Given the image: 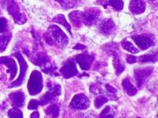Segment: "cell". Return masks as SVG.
Returning a JSON list of instances; mask_svg holds the SVG:
<instances>
[{"mask_svg": "<svg viewBox=\"0 0 158 118\" xmlns=\"http://www.w3.org/2000/svg\"><path fill=\"white\" fill-rule=\"evenodd\" d=\"M75 60L79 64L82 70H87L94 60V56L89 55L88 54H81L75 57Z\"/></svg>", "mask_w": 158, "mask_h": 118, "instance_id": "8", "label": "cell"}, {"mask_svg": "<svg viewBox=\"0 0 158 118\" xmlns=\"http://www.w3.org/2000/svg\"><path fill=\"white\" fill-rule=\"evenodd\" d=\"M122 46L126 51H127L128 52L132 53V54H136L138 53L139 52V50L136 48L135 46L132 44L131 42H128L127 40H124L122 42Z\"/></svg>", "mask_w": 158, "mask_h": 118, "instance_id": "21", "label": "cell"}, {"mask_svg": "<svg viewBox=\"0 0 158 118\" xmlns=\"http://www.w3.org/2000/svg\"><path fill=\"white\" fill-rule=\"evenodd\" d=\"M0 64H4L6 67H8L10 69V74H11V79L16 76L17 72V67L15 60L9 57H2L0 58Z\"/></svg>", "mask_w": 158, "mask_h": 118, "instance_id": "12", "label": "cell"}, {"mask_svg": "<svg viewBox=\"0 0 158 118\" xmlns=\"http://www.w3.org/2000/svg\"><path fill=\"white\" fill-rule=\"evenodd\" d=\"M11 40V34L7 33L0 36V51L2 52L6 49L7 45Z\"/></svg>", "mask_w": 158, "mask_h": 118, "instance_id": "19", "label": "cell"}, {"mask_svg": "<svg viewBox=\"0 0 158 118\" xmlns=\"http://www.w3.org/2000/svg\"><path fill=\"white\" fill-rule=\"evenodd\" d=\"M108 4L110 6L117 11H120L124 8V2L123 0H109L107 2V5Z\"/></svg>", "mask_w": 158, "mask_h": 118, "instance_id": "22", "label": "cell"}, {"mask_svg": "<svg viewBox=\"0 0 158 118\" xmlns=\"http://www.w3.org/2000/svg\"><path fill=\"white\" fill-rule=\"evenodd\" d=\"M157 54H148L143 56H141L139 57H136L135 56V61L136 62H141V63H146V62H156L157 61Z\"/></svg>", "mask_w": 158, "mask_h": 118, "instance_id": "16", "label": "cell"}, {"mask_svg": "<svg viewBox=\"0 0 158 118\" xmlns=\"http://www.w3.org/2000/svg\"><path fill=\"white\" fill-rule=\"evenodd\" d=\"M7 26V20L4 17H0V33H3L6 31Z\"/></svg>", "mask_w": 158, "mask_h": 118, "instance_id": "25", "label": "cell"}, {"mask_svg": "<svg viewBox=\"0 0 158 118\" xmlns=\"http://www.w3.org/2000/svg\"><path fill=\"white\" fill-rule=\"evenodd\" d=\"M132 39L141 50H147L155 45V37L150 35H135L132 37Z\"/></svg>", "mask_w": 158, "mask_h": 118, "instance_id": "4", "label": "cell"}, {"mask_svg": "<svg viewBox=\"0 0 158 118\" xmlns=\"http://www.w3.org/2000/svg\"><path fill=\"white\" fill-rule=\"evenodd\" d=\"M111 52L112 53V55L114 56V66L115 69L116 70V74L118 75H119L124 70L125 65L124 63L122 62V60L120 59L119 56H118L116 52L111 51Z\"/></svg>", "mask_w": 158, "mask_h": 118, "instance_id": "14", "label": "cell"}, {"mask_svg": "<svg viewBox=\"0 0 158 118\" xmlns=\"http://www.w3.org/2000/svg\"><path fill=\"white\" fill-rule=\"evenodd\" d=\"M153 67H145L138 69L135 70V77L137 81L138 85H141L146 78L153 72Z\"/></svg>", "mask_w": 158, "mask_h": 118, "instance_id": "9", "label": "cell"}, {"mask_svg": "<svg viewBox=\"0 0 158 118\" xmlns=\"http://www.w3.org/2000/svg\"><path fill=\"white\" fill-rule=\"evenodd\" d=\"M72 104H73L74 107H77V108H86V107L89 105V101L86 96L79 95L74 98Z\"/></svg>", "mask_w": 158, "mask_h": 118, "instance_id": "15", "label": "cell"}, {"mask_svg": "<svg viewBox=\"0 0 158 118\" xmlns=\"http://www.w3.org/2000/svg\"><path fill=\"white\" fill-rule=\"evenodd\" d=\"M0 3L7 9L8 13L13 17L14 21L19 24H23L27 21L24 14L20 12L19 7L14 0H0Z\"/></svg>", "mask_w": 158, "mask_h": 118, "instance_id": "2", "label": "cell"}, {"mask_svg": "<svg viewBox=\"0 0 158 118\" xmlns=\"http://www.w3.org/2000/svg\"><path fill=\"white\" fill-rule=\"evenodd\" d=\"M43 87V78L40 72L34 70L32 73L29 81H28V88L30 93L34 95L40 92Z\"/></svg>", "mask_w": 158, "mask_h": 118, "instance_id": "3", "label": "cell"}, {"mask_svg": "<svg viewBox=\"0 0 158 118\" xmlns=\"http://www.w3.org/2000/svg\"><path fill=\"white\" fill-rule=\"evenodd\" d=\"M100 10L98 8H89L87 11L83 12V17H82V22L86 26H91L95 24L98 21L99 15Z\"/></svg>", "mask_w": 158, "mask_h": 118, "instance_id": "5", "label": "cell"}, {"mask_svg": "<svg viewBox=\"0 0 158 118\" xmlns=\"http://www.w3.org/2000/svg\"><path fill=\"white\" fill-rule=\"evenodd\" d=\"M58 2L64 9H71L78 6L79 0H55Z\"/></svg>", "mask_w": 158, "mask_h": 118, "instance_id": "18", "label": "cell"}, {"mask_svg": "<svg viewBox=\"0 0 158 118\" xmlns=\"http://www.w3.org/2000/svg\"><path fill=\"white\" fill-rule=\"evenodd\" d=\"M129 10L134 14H141L145 12V3L143 0H131Z\"/></svg>", "mask_w": 158, "mask_h": 118, "instance_id": "11", "label": "cell"}, {"mask_svg": "<svg viewBox=\"0 0 158 118\" xmlns=\"http://www.w3.org/2000/svg\"><path fill=\"white\" fill-rule=\"evenodd\" d=\"M12 100L14 105L21 106L24 103V94L23 93H16L12 94Z\"/></svg>", "mask_w": 158, "mask_h": 118, "instance_id": "20", "label": "cell"}, {"mask_svg": "<svg viewBox=\"0 0 158 118\" xmlns=\"http://www.w3.org/2000/svg\"><path fill=\"white\" fill-rule=\"evenodd\" d=\"M68 17H69L70 20L74 26L77 28L81 26V24L82 23L83 12H80V11H74V12H71Z\"/></svg>", "mask_w": 158, "mask_h": 118, "instance_id": "13", "label": "cell"}, {"mask_svg": "<svg viewBox=\"0 0 158 118\" xmlns=\"http://www.w3.org/2000/svg\"><path fill=\"white\" fill-rule=\"evenodd\" d=\"M53 22H56L62 25V26H64V27H65L66 29L69 32V33L72 35L70 25L66 21L65 17H64V16L62 15V14H59V15H57L56 16H55L54 18L53 19Z\"/></svg>", "mask_w": 158, "mask_h": 118, "instance_id": "17", "label": "cell"}, {"mask_svg": "<svg viewBox=\"0 0 158 118\" xmlns=\"http://www.w3.org/2000/svg\"><path fill=\"white\" fill-rule=\"evenodd\" d=\"M9 116L11 118H23V115L21 112L15 109H12L10 111Z\"/></svg>", "mask_w": 158, "mask_h": 118, "instance_id": "24", "label": "cell"}, {"mask_svg": "<svg viewBox=\"0 0 158 118\" xmlns=\"http://www.w3.org/2000/svg\"><path fill=\"white\" fill-rule=\"evenodd\" d=\"M44 38L49 45L57 44L62 47H65L69 42L66 34L56 25L49 26L48 32L44 35Z\"/></svg>", "mask_w": 158, "mask_h": 118, "instance_id": "1", "label": "cell"}, {"mask_svg": "<svg viewBox=\"0 0 158 118\" xmlns=\"http://www.w3.org/2000/svg\"><path fill=\"white\" fill-rule=\"evenodd\" d=\"M13 55L16 57V58L18 59V60H19V62L20 63V76L19 78H18L16 81L12 83V87H17L18 85H19L22 83V82L23 81L24 76H25V73L27 72L28 66H27V62L25 61V60L24 59L22 55H20V53H14Z\"/></svg>", "mask_w": 158, "mask_h": 118, "instance_id": "7", "label": "cell"}, {"mask_svg": "<svg viewBox=\"0 0 158 118\" xmlns=\"http://www.w3.org/2000/svg\"><path fill=\"white\" fill-rule=\"evenodd\" d=\"M86 48V46L81 44H77L76 46L74 47V49H76V50H83Z\"/></svg>", "mask_w": 158, "mask_h": 118, "instance_id": "26", "label": "cell"}, {"mask_svg": "<svg viewBox=\"0 0 158 118\" xmlns=\"http://www.w3.org/2000/svg\"><path fill=\"white\" fill-rule=\"evenodd\" d=\"M123 85H124V87L125 89V90L127 91L129 94L131 95H133L136 92V89H135V87L132 86L130 81H129V80L128 79H125L124 81H123Z\"/></svg>", "mask_w": 158, "mask_h": 118, "instance_id": "23", "label": "cell"}, {"mask_svg": "<svg viewBox=\"0 0 158 118\" xmlns=\"http://www.w3.org/2000/svg\"><path fill=\"white\" fill-rule=\"evenodd\" d=\"M60 73L65 78H70L78 73L77 68L73 59H68L60 69Z\"/></svg>", "mask_w": 158, "mask_h": 118, "instance_id": "6", "label": "cell"}, {"mask_svg": "<svg viewBox=\"0 0 158 118\" xmlns=\"http://www.w3.org/2000/svg\"><path fill=\"white\" fill-rule=\"evenodd\" d=\"M99 28L102 34L110 35L116 30V26L112 19H104L100 22Z\"/></svg>", "mask_w": 158, "mask_h": 118, "instance_id": "10", "label": "cell"}]
</instances>
